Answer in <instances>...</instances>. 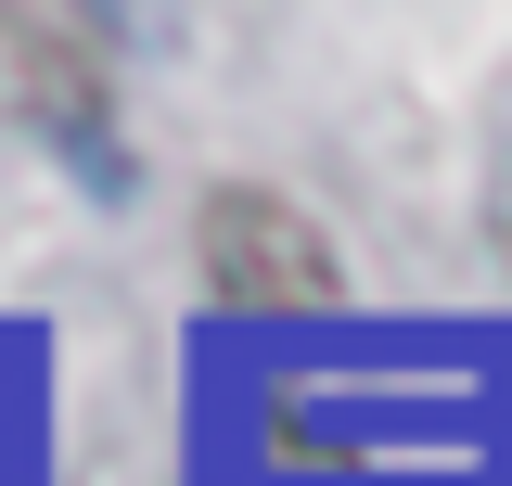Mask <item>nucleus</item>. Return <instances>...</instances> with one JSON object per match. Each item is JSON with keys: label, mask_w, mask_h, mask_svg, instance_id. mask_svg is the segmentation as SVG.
<instances>
[{"label": "nucleus", "mask_w": 512, "mask_h": 486, "mask_svg": "<svg viewBox=\"0 0 512 486\" xmlns=\"http://www.w3.org/2000/svg\"><path fill=\"white\" fill-rule=\"evenodd\" d=\"M192 243H205L218 295H256V307H320L333 295V243H320L282 192H218V205L192 218Z\"/></svg>", "instance_id": "nucleus-1"}]
</instances>
